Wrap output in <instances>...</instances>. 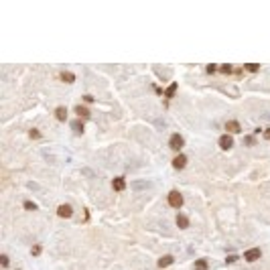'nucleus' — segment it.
I'll list each match as a JSON object with an SVG mask.
<instances>
[{
  "label": "nucleus",
  "mask_w": 270,
  "mask_h": 270,
  "mask_svg": "<svg viewBox=\"0 0 270 270\" xmlns=\"http://www.w3.org/2000/svg\"><path fill=\"white\" fill-rule=\"evenodd\" d=\"M169 205H171V207H175V209H179L183 205V195L179 191H171L169 193Z\"/></svg>",
  "instance_id": "obj_1"
},
{
  "label": "nucleus",
  "mask_w": 270,
  "mask_h": 270,
  "mask_svg": "<svg viewBox=\"0 0 270 270\" xmlns=\"http://www.w3.org/2000/svg\"><path fill=\"white\" fill-rule=\"evenodd\" d=\"M183 144H185V140H183L181 134H173V136L169 138V146L173 148V151H181Z\"/></svg>",
  "instance_id": "obj_2"
},
{
  "label": "nucleus",
  "mask_w": 270,
  "mask_h": 270,
  "mask_svg": "<svg viewBox=\"0 0 270 270\" xmlns=\"http://www.w3.org/2000/svg\"><path fill=\"white\" fill-rule=\"evenodd\" d=\"M260 256H262L260 248H250V250H246V254H244V260H248V262H256V260H260Z\"/></svg>",
  "instance_id": "obj_3"
},
{
  "label": "nucleus",
  "mask_w": 270,
  "mask_h": 270,
  "mask_svg": "<svg viewBox=\"0 0 270 270\" xmlns=\"http://www.w3.org/2000/svg\"><path fill=\"white\" fill-rule=\"evenodd\" d=\"M217 142H220V146L224 148V151H230V148L234 146V138H231L230 134H224V136H220V140H217Z\"/></svg>",
  "instance_id": "obj_4"
},
{
  "label": "nucleus",
  "mask_w": 270,
  "mask_h": 270,
  "mask_svg": "<svg viewBox=\"0 0 270 270\" xmlns=\"http://www.w3.org/2000/svg\"><path fill=\"white\" fill-rule=\"evenodd\" d=\"M225 130H228L230 134H238V132H242V126H240V122H236V120H230V122H225Z\"/></svg>",
  "instance_id": "obj_5"
},
{
  "label": "nucleus",
  "mask_w": 270,
  "mask_h": 270,
  "mask_svg": "<svg viewBox=\"0 0 270 270\" xmlns=\"http://www.w3.org/2000/svg\"><path fill=\"white\" fill-rule=\"evenodd\" d=\"M71 213H73V209H71V205H59L57 207V215L59 217H71Z\"/></svg>",
  "instance_id": "obj_6"
},
{
  "label": "nucleus",
  "mask_w": 270,
  "mask_h": 270,
  "mask_svg": "<svg viewBox=\"0 0 270 270\" xmlns=\"http://www.w3.org/2000/svg\"><path fill=\"white\" fill-rule=\"evenodd\" d=\"M185 165H187V156L185 154H177V156L173 158V167L175 169H185Z\"/></svg>",
  "instance_id": "obj_7"
},
{
  "label": "nucleus",
  "mask_w": 270,
  "mask_h": 270,
  "mask_svg": "<svg viewBox=\"0 0 270 270\" xmlns=\"http://www.w3.org/2000/svg\"><path fill=\"white\" fill-rule=\"evenodd\" d=\"M112 187L116 191H124V189H126V181H124V177H116L112 181Z\"/></svg>",
  "instance_id": "obj_8"
},
{
  "label": "nucleus",
  "mask_w": 270,
  "mask_h": 270,
  "mask_svg": "<svg viewBox=\"0 0 270 270\" xmlns=\"http://www.w3.org/2000/svg\"><path fill=\"white\" fill-rule=\"evenodd\" d=\"M55 118H57L59 122H65V118H67V108H63V106H59V108L55 110Z\"/></svg>",
  "instance_id": "obj_9"
},
{
  "label": "nucleus",
  "mask_w": 270,
  "mask_h": 270,
  "mask_svg": "<svg viewBox=\"0 0 270 270\" xmlns=\"http://www.w3.org/2000/svg\"><path fill=\"white\" fill-rule=\"evenodd\" d=\"M156 264H158V268H167V266H171V264H173V256H169V254L162 256V258L158 260Z\"/></svg>",
  "instance_id": "obj_10"
},
{
  "label": "nucleus",
  "mask_w": 270,
  "mask_h": 270,
  "mask_svg": "<svg viewBox=\"0 0 270 270\" xmlns=\"http://www.w3.org/2000/svg\"><path fill=\"white\" fill-rule=\"evenodd\" d=\"M177 225H179L181 230L189 228V220H187V215H183V213H179V215H177Z\"/></svg>",
  "instance_id": "obj_11"
},
{
  "label": "nucleus",
  "mask_w": 270,
  "mask_h": 270,
  "mask_svg": "<svg viewBox=\"0 0 270 270\" xmlns=\"http://www.w3.org/2000/svg\"><path fill=\"white\" fill-rule=\"evenodd\" d=\"M71 128H73L77 134H81V132H83V122H81V118L79 120H73V122H71Z\"/></svg>",
  "instance_id": "obj_12"
},
{
  "label": "nucleus",
  "mask_w": 270,
  "mask_h": 270,
  "mask_svg": "<svg viewBox=\"0 0 270 270\" xmlns=\"http://www.w3.org/2000/svg\"><path fill=\"white\" fill-rule=\"evenodd\" d=\"M61 79L65 81V83H73V81H75V75L71 73V71H63V73H61Z\"/></svg>",
  "instance_id": "obj_13"
},
{
  "label": "nucleus",
  "mask_w": 270,
  "mask_h": 270,
  "mask_svg": "<svg viewBox=\"0 0 270 270\" xmlns=\"http://www.w3.org/2000/svg\"><path fill=\"white\" fill-rule=\"evenodd\" d=\"M75 114L79 116V118H87V116H89V110L85 108V106H77V108H75Z\"/></svg>",
  "instance_id": "obj_14"
},
{
  "label": "nucleus",
  "mask_w": 270,
  "mask_h": 270,
  "mask_svg": "<svg viewBox=\"0 0 270 270\" xmlns=\"http://www.w3.org/2000/svg\"><path fill=\"white\" fill-rule=\"evenodd\" d=\"M195 270H207V260H205V258L197 260V262H195Z\"/></svg>",
  "instance_id": "obj_15"
},
{
  "label": "nucleus",
  "mask_w": 270,
  "mask_h": 270,
  "mask_svg": "<svg viewBox=\"0 0 270 270\" xmlns=\"http://www.w3.org/2000/svg\"><path fill=\"white\" fill-rule=\"evenodd\" d=\"M175 92H177V83H171L169 87H167L165 96H167V98H173V96H175Z\"/></svg>",
  "instance_id": "obj_16"
},
{
  "label": "nucleus",
  "mask_w": 270,
  "mask_h": 270,
  "mask_svg": "<svg viewBox=\"0 0 270 270\" xmlns=\"http://www.w3.org/2000/svg\"><path fill=\"white\" fill-rule=\"evenodd\" d=\"M24 209H29V211H35V209H37V205L33 203V201H24Z\"/></svg>",
  "instance_id": "obj_17"
},
{
  "label": "nucleus",
  "mask_w": 270,
  "mask_h": 270,
  "mask_svg": "<svg viewBox=\"0 0 270 270\" xmlns=\"http://www.w3.org/2000/svg\"><path fill=\"white\" fill-rule=\"evenodd\" d=\"M246 69L254 73V71H258V63H248V65H246Z\"/></svg>",
  "instance_id": "obj_18"
},
{
  "label": "nucleus",
  "mask_w": 270,
  "mask_h": 270,
  "mask_svg": "<svg viewBox=\"0 0 270 270\" xmlns=\"http://www.w3.org/2000/svg\"><path fill=\"white\" fill-rule=\"evenodd\" d=\"M0 264H2V266H8V256H6V254L0 256Z\"/></svg>",
  "instance_id": "obj_19"
},
{
  "label": "nucleus",
  "mask_w": 270,
  "mask_h": 270,
  "mask_svg": "<svg viewBox=\"0 0 270 270\" xmlns=\"http://www.w3.org/2000/svg\"><path fill=\"white\" fill-rule=\"evenodd\" d=\"M39 254H41V246H35L33 248V256H39Z\"/></svg>",
  "instance_id": "obj_20"
},
{
  "label": "nucleus",
  "mask_w": 270,
  "mask_h": 270,
  "mask_svg": "<svg viewBox=\"0 0 270 270\" xmlns=\"http://www.w3.org/2000/svg\"><path fill=\"white\" fill-rule=\"evenodd\" d=\"M39 136H41V134H39V130H31V138H39Z\"/></svg>",
  "instance_id": "obj_21"
},
{
  "label": "nucleus",
  "mask_w": 270,
  "mask_h": 270,
  "mask_svg": "<svg viewBox=\"0 0 270 270\" xmlns=\"http://www.w3.org/2000/svg\"><path fill=\"white\" fill-rule=\"evenodd\" d=\"M221 71H224V73H230L231 67H230V65H224V67H221Z\"/></svg>",
  "instance_id": "obj_22"
},
{
  "label": "nucleus",
  "mask_w": 270,
  "mask_h": 270,
  "mask_svg": "<svg viewBox=\"0 0 270 270\" xmlns=\"http://www.w3.org/2000/svg\"><path fill=\"white\" fill-rule=\"evenodd\" d=\"M264 138L270 140V128H266V130H264Z\"/></svg>",
  "instance_id": "obj_23"
},
{
  "label": "nucleus",
  "mask_w": 270,
  "mask_h": 270,
  "mask_svg": "<svg viewBox=\"0 0 270 270\" xmlns=\"http://www.w3.org/2000/svg\"><path fill=\"white\" fill-rule=\"evenodd\" d=\"M83 100L87 102V104H92V102H93V98H92V96H83Z\"/></svg>",
  "instance_id": "obj_24"
},
{
  "label": "nucleus",
  "mask_w": 270,
  "mask_h": 270,
  "mask_svg": "<svg viewBox=\"0 0 270 270\" xmlns=\"http://www.w3.org/2000/svg\"><path fill=\"white\" fill-rule=\"evenodd\" d=\"M236 260H238V258H236V256H230V258L225 260V262H228V264H231V262H236Z\"/></svg>",
  "instance_id": "obj_25"
}]
</instances>
